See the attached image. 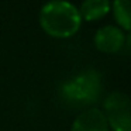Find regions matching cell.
Here are the masks:
<instances>
[{
    "mask_svg": "<svg viewBox=\"0 0 131 131\" xmlns=\"http://www.w3.org/2000/svg\"><path fill=\"white\" fill-rule=\"evenodd\" d=\"M42 28L55 37H68L80 26V14L76 6L69 2H49L40 13Z\"/></svg>",
    "mask_w": 131,
    "mask_h": 131,
    "instance_id": "1",
    "label": "cell"
},
{
    "mask_svg": "<svg viewBox=\"0 0 131 131\" xmlns=\"http://www.w3.org/2000/svg\"><path fill=\"white\" fill-rule=\"evenodd\" d=\"M100 89H102L100 75L96 71L90 69L63 83L62 93L69 102L85 104V103L94 102L99 97Z\"/></svg>",
    "mask_w": 131,
    "mask_h": 131,
    "instance_id": "2",
    "label": "cell"
},
{
    "mask_svg": "<svg viewBox=\"0 0 131 131\" xmlns=\"http://www.w3.org/2000/svg\"><path fill=\"white\" fill-rule=\"evenodd\" d=\"M106 120L114 131H130V99L125 93L116 90L107 96L104 102Z\"/></svg>",
    "mask_w": 131,
    "mask_h": 131,
    "instance_id": "3",
    "label": "cell"
},
{
    "mask_svg": "<svg viewBox=\"0 0 131 131\" xmlns=\"http://www.w3.org/2000/svg\"><path fill=\"white\" fill-rule=\"evenodd\" d=\"M71 131H108V124L104 113L97 107H92L75 118Z\"/></svg>",
    "mask_w": 131,
    "mask_h": 131,
    "instance_id": "4",
    "label": "cell"
},
{
    "mask_svg": "<svg viewBox=\"0 0 131 131\" xmlns=\"http://www.w3.org/2000/svg\"><path fill=\"white\" fill-rule=\"evenodd\" d=\"M94 44L100 51L116 52L124 44V34L116 26H104L96 31Z\"/></svg>",
    "mask_w": 131,
    "mask_h": 131,
    "instance_id": "5",
    "label": "cell"
},
{
    "mask_svg": "<svg viewBox=\"0 0 131 131\" xmlns=\"http://www.w3.org/2000/svg\"><path fill=\"white\" fill-rule=\"evenodd\" d=\"M110 9V3L107 0H86L80 6V18H86V20H93V18L102 17L103 14L108 12Z\"/></svg>",
    "mask_w": 131,
    "mask_h": 131,
    "instance_id": "6",
    "label": "cell"
},
{
    "mask_svg": "<svg viewBox=\"0 0 131 131\" xmlns=\"http://www.w3.org/2000/svg\"><path fill=\"white\" fill-rule=\"evenodd\" d=\"M116 18L124 28H130V2L128 0H116L113 3Z\"/></svg>",
    "mask_w": 131,
    "mask_h": 131,
    "instance_id": "7",
    "label": "cell"
}]
</instances>
